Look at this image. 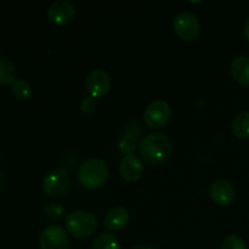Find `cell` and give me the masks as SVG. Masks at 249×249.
Listing matches in <instances>:
<instances>
[{"label": "cell", "instance_id": "cell-1", "mask_svg": "<svg viewBox=\"0 0 249 249\" xmlns=\"http://www.w3.org/2000/svg\"><path fill=\"white\" fill-rule=\"evenodd\" d=\"M173 146L169 136L162 133L148 134L141 140L139 151L147 164L160 165L170 157Z\"/></svg>", "mask_w": 249, "mask_h": 249}, {"label": "cell", "instance_id": "cell-2", "mask_svg": "<svg viewBox=\"0 0 249 249\" xmlns=\"http://www.w3.org/2000/svg\"><path fill=\"white\" fill-rule=\"evenodd\" d=\"M108 167L106 163L97 158H90L85 160L78 170L80 184L90 190L104 186L108 180Z\"/></svg>", "mask_w": 249, "mask_h": 249}, {"label": "cell", "instance_id": "cell-3", "mask_svg": "<svg viewBox=\"0 0 249 249\" xmlns=\"http://www.w3.org/2000/svg\"><path fill=\"white\" fill-rule=\"evenodd\" d=\"M68 232L77 238H88L97 229V219L91 212L77 211L68 214L66 218Z\"/></svg>", "mask_w": 249, "mask_h": 249}, {"label": "cell", "instance_id": "cell-4", "mask_svg": "<svg viewBox=\"0 0 249 249\" xmlns=\"http://www.w3.org/2000/svg\"><path fill=\"white\" fill-rule=\"evenodd\" d=\"M173 28L180 39L191 41L198 36L201 32V23L198 17L195 14L190 11H182L174 18Z\"/></svg>", "mask_w": 249, "mask_h": 249}, {"label": "cell", "instance_id": "cell-5", "mask_svg": "<svg viewBox=\"0 0 249 249\" xmlns=\"http://www.w3.org/2000/svg\"><path fill=\"white\" fill-rule=\"evenodd\" d=\"M172 109L164 100H155L146 107L143 121L150 129H162L169 122Z\"/></svg>", "mask_w": 249, "mask_h": 249}, {"label": "cell", "instance_id": "cell-6", "mask_svg": "<svg viewBox=\"0 0 249 249\" xmlns=\"http://www.w3.org/2000/svg\"><path fill=\"white\" fill-rule=\"evenodd\" d=\"M70 184V177L65 168H57L44 177L43 179V191L46 196L60 197L67 191Z\"/></svg>", "mask_w": 249, "mask_h": 249}, {"label": "cell", "instance_id": "cell-7", "mask_svg": "<svg viewBox=\"0 0 249 249\" xmlns=\"http://www.w3.org/2000/svg\"><path fill=\"white\" fill-rule=\"evenodd\" d=\"M39 245L41 249H68L70 237L61 225H50L41 231Z\"/></svg>", "mask_w": 249, "mask_h": 249}, {"label": "cell", "instance_id": "cell-8", "mask_svg": "<svg viewBox=\"0 0 249 249\" xmlns=\"http://www.w3.org/2000/svg\"><path fill=\"white\" fill-rule=\"evenodd\" d=\"M75 12L77 10L72 2L67 1V0H57L48 7L46 15L51 23L63 26L74 19Z\"/></svg>", "mask_w": 249, "mask_h": 249}, {"label": "cell", "instance_id": "cell-9", "mask_svg": "<svg viewBox=\"0 0 249 249\" xmlns=\"http://www.w3.org/2000/svg\"><path fill=\"white\" fill-rule=\"evenodd\" d=\"M85 88L89 92V96L94 97V99L102 97L109 91L111 78L106 71L94 70L88 74L87 79H85Z\"/></svg>", "mask_w": 249, "mask_h": 249}, {"label": "cell", "instance_id": "cell-10", "mask_svg": "<svg viewBox=\"0 0 249 249\" xmlns=\"http://www.w3.org/2000/svg\"><path fill=\"white\" fill-rule=\"evenodd\" d=\"M209 196H211L212 201L218 206H230L235 201V187L229 180H214L209 186Z\"/></svg>", "mask_w": 249, "mask_h": 249}, {"label": "cell", "instance_id": "cell-11", "mask_svg": "<svg viewBox=\"0 0 249 249\" xmlns=\"http://www.w3.org/2000/svg\"><path fill=\"white\" fill-rule=\"evenodd\" d=\"M145 167L143 163L138 156L128 155L124 156L123 160H121L119 164V174L125 181L135 182L142 178Z\"/></svg>", "mask_w": 249, "mask_h": 249}, {"label": "cell", "instance_id": "cell-12", "mask_svg": "<svg viewBox=\"0 0 249 249\" xmlns=\"http://www.w3.org/2000/svg\"><path fill=\"white\" fill-rule=\"evenodd\" d=\"M129 223V212L123 207L111 209L105 218V228L111 231H118Z\"/></svg>", "mask_w": 249, "mask_h": 249}, {"label": "cell", "instance_id": "cell-13", "mask_svg": "<svg viewBox=\"0 0 249 249\" xmlns=\"http://www.w3.org/2000/svg\"><path fill=\"white\" fill-rule=\"evenodd\" d=\"M231 74L241 85L249 87V57L238 56L231 63Z\"/></svg>", "mask_w": 249, "mask_h": 249}, {"label": "cell", "instance_id": "cell-14", "mask_svg": "<svg viewBox=\"0 0 249 249\" xmlns=\"http://www.w3.org/2000/svg\"><path fill=\"white\" fill-rule=\"evenodd\" d=\"M231 129L236 138L248 139L249 138V112L245 111L238 113L233 118Z\"/></svg>", "mask_w": 249, "mask_h": 249}, {"label": "cell", "instance_id": "cell-15", "mask_svg": "<svg viewBox=\"0 0 249 249\" xmlns=\"http://www.w3.org/2000/svg\"><path fill=\"white\" fill-rule=\"evenodd\" d=\"M16 80V67L7 58H0V84L11 85Z\"/></svg>", "mask_w": 249, "mask_h": 249}, {"label": "cell", "instance_id": "cell-16", "mask_svg": "<svg viewBox=\"0 0 249 249\" xmlns=\"http://www.w3.org/2000/svg\"><path fill=\"white\" fill-rule=\"evenodd\" d=\"M11 92L17 100H28L33 94V88L26 79H16L11 84Z\"/></svg>", "mask_w": 249, "mask_h": 249}, {"label": "cell", "instance_id": "cell-17", "mask_svg": "<svg viewBox=\"0 0 249 249\" xmlns=\"http://www.w3.org/2000/svg\"><path fill=\"white\" fill-rule=\"evenodd\" d=\"M92 249H121L118 240L112 233H100L92 242Z\"/></svg>", "mask_w": 249, "mask_h": 249}, {"label": "cell", "instance_id": "cell-18", "mask_svg": "<svg viewBox=\"0 0 249 249\" xmlns=\"http://www.w3.org/2000/svg\"><path fill=\"white\" fill-rule=\"evenodd\" d=\"M118 147L125 156L133 155V152L136 148V138H134L130 134H125V135L122 136V139L119 140Z\"/></svg>", "mask_w": 249, "mask_h": 249}, {"label": "cell", "instance_id": "cell-19", "mask_svg": "<svg viewBox=\"0 0 249 249\" xmlns=\"http://www.w3.org/2000/svg\"><path fill=\"white\" fill-rule=\"evenodd\" d=\"M221 249H247V246L240 236L229 235L228 237L224 238Z\"/></svg>", "mask_w": 249, "mask_h": 249}, {"label": "cell", "instance_id": "cell-20", "mask_svg": "<svg viewBox=\"0 0 249 249\" xmlns=\"http://www.w3.org/2000/svg\"><path fill=\"white\" fill-rule=\"evenodd\" d=\"M79 108L80 111L85 114L92 113V112L95 111V108H96V100H95L94 97L89 96V95L83 97L82 101H80L79 104Z\"/></svg>", "mask_w": 249, "mask_h": 249}, {"label": "cell", "instance_id": "cell-21", "mask_svg": "<svg viewBox=\"0 0 249 249\" xmlns=\"http://www.w3.org/2000/svg\"><path fill=\"white\" fill-rule=\"evenodd\" d=\"M44 214L50 219H60L63 215V208L56 204H49L44 208Z\"/></svg>", "mask_w": 249, "mask_h": 249}, {"label": "cell", "instance_id": "cell-22", "mask_svg": "<svg viewBox=\"0 0 249 249\" xmlns=\"http://www.w3.org/2000/svg\"><path fill=\"white\" fill-rule=\"evenodd\" d=\"M243 34H245L246 39L249 41V17L246 19L245 22V26H243Z\"/></svg>", "mask_w": 249, "mask_h": 249}, {"label": "cell", "instance_id": "cell-23", "mask_svg": "<svg viewBox=\"0 0 249 249\" xmlns=\"http://www.w3.org/2000/svg\"><path fill=\"white\" fill-rule=\"evenodd\" d=\"M131 249H155V248L148 247V246H135V247H133Z\"/></svg>", "mask_w": 249, "mask_h": 249}]
</instances>
